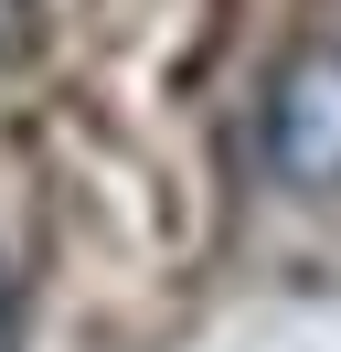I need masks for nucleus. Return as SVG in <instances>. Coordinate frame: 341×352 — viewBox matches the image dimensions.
I'll use <instances>...</instances> for the list:
<instances>
[{"instance_id": "obj_3", "label": "nucleus", "mask_w": 341, "mask_h": 352, "mask_svg": "<svg viewBox=\"0 0 341 352\" xmlns=\"http://www.w3.org/2000/svg\"><path fill=\"white\" fill-rule=\"evenodd\" d=\"M21 43V0H0V54H11Z\"/></svg>"}, {"instance_id": "obj_2", "label": "nucleus", "mask_w": 341, "mask_h": 352, "mask_svg": "<svg viewBox=\"0 0 341 352\" xmlns=\"http://www.w3.org/2000/svg\"><path fill=\"white\" fill-rule=\"evenodd\" d=\"M0 352H21V299H11V267H0Z\"/></svg>"}, {"instance_id": "obj_1", "label": "nucleus", "mask_w": 341, "mask_h": 352, "mask_svg": "<svg viewBox=\"0 0 341 352\" xmlns=\"http://www.w3.org/2000/svg\"><path fill=\"white\" fill-rule=\"evenodd\" d=\"M256 150H267V171L288 192H341V43H298L267 75Z\"/></svg>"}]
</instances>
